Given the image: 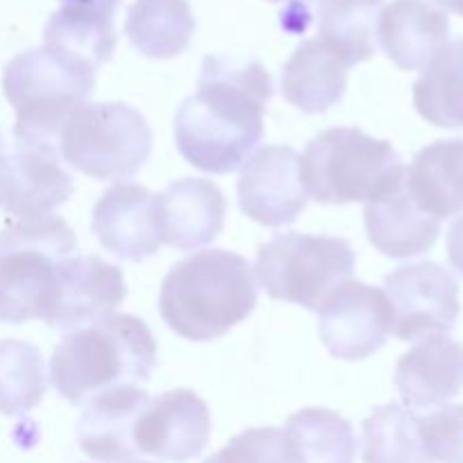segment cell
<instances>
[{
	"label": "cell",
	"instance_id": "1",
	"mask_svg": "<svg viewBox=\"0 0 463 463\" xmlns=\"http://www.w3.org/2000/svg\"><path fill=\"white\" fill-rule=\"evenodd\" d=\"M271 95L269 72L256 59H203L197 90L181 102L175 118L181 156L208 175L238 170L265 136Z\"/></svg>",
	"mask_w": 463,
	"mask_h": 463
},
{
	"label": "cell",
	"instance_id": "2",
	"mask_svg": "<svg viewBox=\"0 0 463 463\" xmlns=\"http://www.w3.org/2000/svg\"><path fill=\"white\" fill-rule=\"evenodd\" d=\"M258 303L253 267L226 249L197 251L163 279L158 310L188 342H213L242 324Z\"/></svg>",
	"mask_w": 463,
	"mask_h": 463
},
{
	"label": "cell",
	"instance_id": "3",
	"mask_svg": "<svg viewBox=\"0 0 463 463\" xmlns=\"http://www.w3.org/2000/svg\"><path fill=\"white\" fill-rule=\"evenodd\" d=\"M156 366V339L143 319L109 315L72 330L50 360V383L71 405H81L111 387L149 380Z\"/></svg>",
	"mask_w": 463,
	"mask_h": 463
},
{
	"label": "cell",
	"instance_id": "4",
	"mask_svg": "<svg viewBox=\"0 0 463 463\" xmlns=\"http://www.w3.org/2000/svg\"><path fill=\"white\" fill-rule=\"evenodd\" d=\"M95 81L98 68L59 50L43 45L16 54L3 72L5 98L16 111V143L57 149L63 122L89 102Z\"/></svg>",
	"mask_w": 463,
	"mask_h": 463
},
{
	"label": "cell",
	"instance_id": "5",
	"mask_svg": "<svg viewBox=\"0 0 463 463\" xmlns=\"http://www.w3.org/2000/svg\"><path fill=\"white\" fill-rule=\"evenodd\" d=\"M307 199L319 203L375 202L405 184L407 167L389 140L355 127H333L307 143L301 161Z\"/></svg>",
	"mask_w": 463,
	"mask_h": 463
},
{
	"label": "cell",
	"instance_id": "6",
	"mask_svg": "<svg viewBox=\"0 0 463 463\" xmlns=\"http://www.w3.org/2000/svg\"><path fill=\"white\" fill-rule=\"evenodd\" d=\"M59 215L9 220L0 233V324L45 319L57 289V262L75 251Z\"/></svg>",
	"mask_w": 463,
	"mask_h": 463
},
{
	"label": "cell",
	"instance_id": "7",
	"mask_svg": "<svg viewBox=\"0 0 463 463\" xmlns=\"http://www.w3.org/2000/svg\"><path fill=\"white\" fill-rule=\"evenodd\" d=\"M57 149L61 161L81 175L131 179L152 154V129L129 104L84 102L63 122Z\"/></svg>",
	"mask_w": 463,
	"mask_h": 463
},
{
	"label": "cell",
	"instance_id": "8",
	"mask_svg": "<svg viewBox=\"0 0 463 463\" xmlns=\"http://www.w3.org/2000/svg\"><path fill=\"white\" fill-rule=\"evenodd\" d=\"M355 271L351 244L333 235L279 233L256 258L260 288L276 301L319 310L321 301Z\"/></svg>",
	"mask_w": 463,
	"mask_h": 463
},
{
	"label": "cell",
	"instance_id": "9",
	"mask_svg": "<svg viewBox=\"0 0 463 463\" xmlns=\"http://www.w3.org/2000/svg\"><path fill=\"white\" fill-rule=\"evenodd\" d=\"M384 288L393 310L392 333L402 342L446 335L459 319V283L437 262L398 267Z\"/></svg>",
	"mask_w": 463,
	"mask_h": 463
},
{
	"label": "cell",
	"instance_id": "10",
	"mask_svg": "<svg viewBox=\"0 0 463 463\" xmlns=\"http://www.w3.org/2000/svg\"><path fill=\"white\" fill-rule=\"evenodd\" d=\"M319 335L337 360H366L387 344L393 310L387 294L360 280H344L319 306Z\"/></svg>",
	"mask_w": 463,
	"mask_h": 463
},
{
	"label": "cell",
	"instance_id": "11",
	"mask_svg": "<svg viewBox=\"0 0 463 463\" xmlns=\"http://www.w3.org/2000/svg\"><path fill=\"white\" fill-rule=\"evenodd\" d=\"M298 161L297 149L288 145H265L249 156L238 181V202L244 215L269 229L297 222L307 206Z\"/></svg>",
	"mask_w": 463,
	"mask_h": 463
},
{
	"label": "cell",
	"instance_id": "12",
	"mask_svg": "<svg viewBox=\"0 0 463 463\" xmlns=\"http://www.w3.org/2000/svg\"><path fill=\"white\" fill-rule=\"evenodd\" d=\"M72 194V176L54 147L21 145L0 154V211L12 220L52 215Z\"/></svg>",
	"mask_w": 463,
	"mask_h": 463
},
{
	"label": "cell",
	"instance_id": "13",
	"mask_svg": "<svg viewBox=\"0 0 463 463\" xmlns=\"http://www.w3.org/2000/svg\"><path fill=\"white\" fill-rule=\"evenodd\" d=\"M125 276L98 256H66L57 262V289L45 324L54 330H80L113 315L125 301Z\"/></svg>",
	"mask_w": 463,
	"mask_h": 463
},
{
	"label": "cell",
	"instance_id": "14",
	"mask_svg": "<svg viewBox=\"0 0 463 463\" xmlns=\"http://www.w3.org/2000/svg\"><path fill=\"white\" fill-rule=\"evenodd\" d=\"M211 439L206 401L190 389H175L145 407L134 428L138 455L184 463L202 455Z\"/></svg>",
	"mask_w": 463,
	"mask_h": 463
},
{
	"label": "cell",
	"instance_id": "15",
	"mask_svg": "<svg viewBox=\"0 0 463 463\" xmlns=\"http://www.w3.org/2000/svg\"><path fill=\"white\" fill-rule=\"evenodd\" d=\"M93 233L104 251L120 260L140 262L161 249L156 194L138 184H118L93 208Z\"/></svg>",
	"mask_w": 463,
	"mask_h": 463
},
{
	"label": "cell",
	"instance_id": "16",
	"mask_svg": "<svg viewBox=\"0 0 463 463\" xmlns=\"http://www.w3.org/2000/svg\"><path fill=\"white\" fill-rule=\"evenodd\" d=\"M152 402L138 387H111L86 401V410L77 423V443L81 452L95 461L125 463L138 457L134 428L145 407Z\"/></svg>",
	"mask_w": 463,
	"mask_h": 463
},
{
	"label": "cell",
	"instance_id": "17",
	"mask_svg": "<svg viewBox=\"0 0 463 463\" xmlns=\"http://www.w3.org/2000/svg\"><path fill=\"white\" fill-rule=\"evenodd\" d=\"M161 240L179 251L211 244L224 229L226 199L208 179H179L156 194Z\"/></svg>",
	"mask_w": 463,
	"mask_h": 463
},
{
	"label": "cell",
	"instance_id": "18",
	"mask_svg": "<svg viewBox=\"0 0 463 463\" xmlns=\"http://www.w3.org/2000/svg\"><path fill=\"white\" fill-rule=\"evenodd\" d=\"M393 383L410 410L443 407L463 389V344L430 335L398 360Z\"/></svg>",
	"mask_w": 463,
	"mask_h": 463
},
{
	"label": "cell",
	"instance_id": "19",
	"mask_svg": "<svg viewBox=\"0 0 463 463\" xmlns=\"http://www.w3.org/2000/svg\"><path fill=\"white\" fill-rule=\"evenodd\" d=\"M450 39V18L432 0H393L378 18V41L402 71H420Z\"/></svg>",
	"mask_w": 463,
	"mask_h": 463
},
{
	"label": "cell",
	"instance_id": "20",
	"mask_svg": "<svg viewBox=\"0 0 463 463\" xmlns=\"http://www.w3.org/2000/svg\"><path fill=\"white\" fill-rule=\"evenodd\" d=\"M364 226L371 244L396 260L428 253L441 233V222L420 211L405 184L366 203Z\"/></svg>",
	"mask_w": 463,
	"mask_h": 463
},
{
	"label": "cell",
	"instance_id": "21",
	"mask_svg": "<svg viewBox=\"0 0 463 463\" xmlns=\"http://www.w3.org/2000/svg\"><path fill=\"white\" fill-rule=\"evenodd\" d=\"M348 66L321 39H306L288 59L280 77L283 98L303 113H326L344 99Z\"/></svg>",
	"mask_w": 463,
	"mask_h": 463
},
{
	"label": "cell",
	"instance_id": "22",
	"mask_svg": "<svg viewBox=\"0 0 463 463\" xmlns=\"http://www.w3.org/2000/svg\"><path fill=\"white\" fill-rule=\"evenodd\" d=\"M405 185L420 211L439 222L463 213V138L420 149L407 167Z\"/></svg>",
	"mask_w": 463,
	"mask_h": 463
},
{
	"label": "cell",
	"instance_id": "23",
	"mask_svg": "<svg viewBox=\"0 0 463 463\" xmlns=\"http://www.w3.org/2000/svg\"><path fill=\"white\" fill-rule=\"evenodd\" d=\"M194 30L197 21L188 0H134L125 21L129 43L149 59L179 57Z\"/></svg>",
	"mask_w": 463,
	"mask_h": 463
},
{
	"label": "cell",
	"instance_id": "24",
	"mask_svg": "<svg viewBox=\"0 0 463 463\" xmlns=\"http://www.w3.org/2000/svg\"><path fill=\"white\" fill-rule=\"evenodd\" d=\"M283 446L289 463H355L357 455L353 425L337 411L319 407L289 416Z\"/></svg>",
	"mask_w": 463,
	"mask_h": 463
},
{
	"label": "cell",
	"instance_id": "25",
	"mask_svg": "<svg viewBox=\"0 0 463 463\" xmlns=\"http://www.w3.org/2000/svg\"><path fill=\"white\" fill-rule=\"evenodd\" d=\"M414 107L441 129H463V39L448 41L414 81Z\"/></svg>",
	"mask_w": 463,
	"mask_h": 463
},
{
	"label": "cell",
	"instance_id": "26",
	"mask_svg": "<svg viewBox=\"0 0 463 463\" xmlns=\"http://www.w3.org/2000/svg\"><path fill=\"white\" fill-rule=\"evenodd\" d=\"M383 0H319V39L348 66L369 61L378 45Z\"/></svg>",
	"mask_w": 463,
	"mask_h": 463
},
{
	"label": "cell",
	"instance_id": "27",
	"mask_svg": "<svg viewBox=\"0 0 463 463\" xmlns=\"http://www.w3.org/2000/svg\"><path fill=\"white\" fill-rule=\"evenodd\" d=\"M48 375L43 355L30 342H0V414L21 416L34 410L45 396Z\"/></svg>",
	"mask_w": 463,
	"mask_h": 463
},
{
	"label": "cell",
	"instance_id": "28",
	"mask_svg": "<svg viewBox=\"0 0 463 463\" xmlns=\"http://www.w3.org/2000/svg\"><path fill=\"white\" fill-rule=\"evenodd\" d=\"M364 463H428L420 448L416 414L389 402L371 411L362 423Z\"/></svg>",
	"mask_w": 463,
	"mask_h": 463
},
{
	"label": "cell",
	"instance_id": "29",
	"mask_svg": "<svg viewBox=\"0 0 463 463\" xmlns=\"http://www.w3.org/2000/svg\"><path fill=\"white\" fill-rule=\"evenodd\" d=\"M43 45L99 68L116 52V25L57 9L43 27Z\"/></svg>",
	"mask_w": 463,
	"mask_h": 463
},
{
	"label": "cell",
	"instance_id": "30",
	"mask_svg": "<svg viewBox=\"0 0 463 463\" xmlns=\"http://www.w3.org/2000/svg\"><path fill=\"white\" fill-rule=\"evenodd\" d=\"M420 448L428 463H463V405H448L416 416Z\"/></svg>",
	"mask_w": 463,
	"mask_h": 463
},
{
	"label": "cell",
	"instance_id": "31",
	"mask_svg": "<svg viewBox=\"0 0 463 463\" xmlns=\"http://www.w3.org/2000/svg\"><path fill=\"white\" fill-rule=\"evenodd\" d=\"M203 463H289L283 432L276 428H256L231 439L220 452Z\"/></svg>",
	"mask_w": 463,
	"mask_h": 463
},
{
	"label": "cell",
	"instance_id": "32",
	"mask_svg": "<svg viewBox=\"0 0 463 463\" xmlns=\"http://www.w3.org/2000/svg\"><path fill=\"white\" fill-rule=\"evenodd\" d=\"M63 12L77 14V16L90 18V21H104L113 23V14H116L120 0H59Z\"/></svg>",
	"mask_w": 463,
	"mask_h": 463
},
{
	"label": "cell",
	"instance_id": "33",
	"mask_svg": "<svg viewBox=\"0 0 463 463\" xmlns=\"http://www.w3.org/2000/svg\"><path fill=\"white\" fill-rule=\"evenodd\" d=\"M448 258L450 265L463 276V215L457 217L448 231Z\"/></svg>",
	"mask_w": 463,
	"mask_h": 463
},
{
	"label": "cell",
	"instance_id": "34",
	"mask_svg": "<svg viewBox=\"0 0 463 463\" xmlns=\"http://www.w3.org/2000/svg\"><path fill=\"white\" fill-rule=\"evenodd\" d=\"M267 3H289L288 12H297V14H303V16L310 18L312 0H267Z\"/></svg>",
	"mask_w": 463,
	"mask_h": 463
},
{
	"label": "cell",
	"instance_id": "35",
	"mask_svg": "<svg viewBox=\"0 0 463 463\" xmlns=\"http://www.w3.org/2000/svg\"><path fill=\"white\" fill-rule=\"evenodd\" d=\"M439 5L450 12H455L457 16H463V0H439Z\"/></svg>",
	"mask_w": 463,
	"mask_h": 463
},
{
	"label": "cell",
	"instance_id": "36",
	"mask_svg": "<svg viewBox=\"0 0 463 463\" xmlns=\"http://www.w3.org/2000/svg\"><path fill=\"white\" fill-rule=\"evenodd\" d=\"M5 152V145H3V136H0V154Z\"/></svg>",
	"mask_w": 463,
	"mask_h": 463
},
{
	"label": "cell",
	"instance_id": "37",
	"mask_svg": "<svg viewBox=\"0 0 463 463\" xmlns=\"http://www.w3.org/2000/svg\"><path fill=\"white\" fill-rule=\"evenodd\" d=\"M125 463H147V461H125Z\"/></svg>",
	"mask_w": 463,
	"mask_h": 463
}]
</instances>
